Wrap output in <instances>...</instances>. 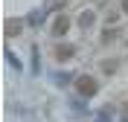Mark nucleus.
Returning a JSON list of instances; mask_svg holds the SVG:
<instances>
[{
  "instance_id": "4",
  "label": "nucleus",
  "mask_w": 128,
  "mask_h": 122,
  "mask_svg": "<svg viewBox=\"0 0 128 122\" xmlns=\"http://www.w3.org/2000/svg\"><path fill=\"white\" fill-rule=\"evenodd\" d=\"M93 20H96L93 12H82V15H79V26H84V29H90V26H93Z\"/></svg>"
},
{
  "instance_id": "3",
  "label": "nucleus",
  "mask_w": 128,
  "mask_h": 122,
  "mask_svg": "<svg viewBox=\"0 0 128 122\" xmlns=\"http://www.w3.org/2000/svg\"><path fill=\"white\" fill-rule=\"evenodd\" d=\"M67 26H70V17H67V15H58L56 23H52V35H64V32H67Z\"/></svg>"
},
{
  "instance_id": "9",
  "label": "nucleus",
  "mask_w": 128,
  "mask_h": 122,
  "mask_svg": "<svg viewBox=\"0 0 128 122\" xmlns=\"http://www.w3.org/2000/svg\"><path fill=\"white\" fill-rule=\"evenodd\" d=\"M99 122H108V119H102V116H99Z\"/></svg>"
},
{
  "instance_id": "8",
  "label": "nucleus",
  "mask_w": 128,
  "mask_h": 122,
  "mask_svg": "<svg viewBox=\"0 0 128 122\" xmlns=\"http://www.w3.org/2000/svg\"><path fill=\"white\" fill-rule=\"evenodd\" d=\"M122 122H128V111H125V114H122Z\"/></svg>"
},
{
  "instance_id": "5",
  "label": "nucleus",
  "mask_w": 128,
  "mask_h": 122,
  "mask_svg": "<svg viewBox=\"0 0 128 122\" xmlns=\"http://www.w3.org/2000/svg\"><path fill=\"white\" fill-rule=\"evenodd\" d=\"M18 32H20V20H6V38H9V35L15 38Z\"/></svg>"
},
{
  "instance_id": "7",
  "label": "nucleus",
  "mask_w": 128,
  "mask_h": 122,
  "mask_svg": "<svg viewBox=\"0 0 128 122\" xmlns=\"http://www.w3.org/2000/svg\"><path fill=\"white\" fill-rule=\"evenodd\" d=\"M122 12H125V15H128V0H122Z\"/></svg>"
},
{
  "instance_id": "1",
  "label": "nucleus",
  "mask_w": 128,
  "mask_h": 122,
  "mask_svg": "<svg viewBox=\"0 0 128 122\" xmlns=\"http://www.w3.org/2000/svg\"><path fill=\"white\" fill-rule=\"evenodd\" d=\"M76 90H79V93H82V96H96V90H99V87H96V79H93V76H79V79H76Z\"/></svg>"
},
{
  "instance_id": "6",
  "label": "nucleus",
  "mask_w": 128,
  "mask_h": 122,
  "mask_svg": "<svg viewBox=\"0 0 128 122\" xmlns=\"http://www.w3.org/2000/svg\"><path fill=\"white\" fill-rule=\"evenodd\" d=\"M114 38H116V32H114V29H111V32H105V35H102V41H105V44H111Z\"/></svg>"
},
{
  "instance_id": "2",
  "label": "nucleus",
  "mask_w": 128,
  "mask_h": 122,
  "mask_svg": "<svg viewBox=\"0 0 128 122\" xmlns=\"http://www.w3.org/2000/svg\"><path fill=\"white\" fill-rule=\"evenodd\" d=\"M73 55H76V47L73 44H58L56 47V61H70Z\"/></svg>"
}]
</instances>
